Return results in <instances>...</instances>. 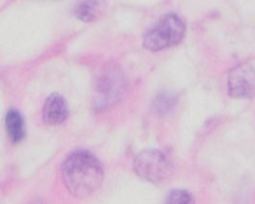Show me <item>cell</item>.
<instances>
[{
    "instance_id": "obj_1",
    "label": "cell",
    "mask_w": 255,
    "mask_h": 204,
    "mask_svg": "<svg viewBox=\"0 0 255 204\" xmlns=\"http://www.w3.org/2000/svg\"><path fill=\"white\" fill-rule=\"evenodd\" d=\"M61 175L67 189L77 197L91 196L103 182L102 162L84 150L74 152L65 161Z\"/></svg>"
},
{
    "instance_id": "obj_2",
    "label": "cell",
    "mask_w": 255,
    "mask_h": 204,
    "mask_svg": "<svg viewBox=\"0 0 255 204\" xmlns=\"http://www.w3.org/2000/svg\"><path fill=\"white\" fill-rule=\"evenodd\" d=\"M185 37V23L177 14H166L143 37V46L149 51H163L177 46Z\"/></svg>"
},
{
    "instance_id": "obj_3",
    "label": "cell",
    "mask_w": 255,
    "mask_h": 204,
    "mask_svg": "<svg viewBox=\"0 0 255 204\" xmlns=\"http://www.w3.org/2000/svg\"><path fill=\"white\" fill-rule=\"evenodd\" d=\"M135 173L140 178L152 183H161L171 175V161L161 150H143L133 161Z\"/></svg>"
},
{
    "instance_id": "obj_4",
    "label": "cell",
    "mask_w": 255,
    "mask_h": 204,
    "mask_svg": "<svg viewBox=\"0 0 255 204\" xmlns=\"http://www.w3.org/2000/svg\"><path fill=\"white\" fill-rule=\"evenodd\" d=\"M227 88L233 98H252L255 96V68L250 65H238L229 72Z\"/></svg>"
},
{
    "instance_id": "obj_5",
    "label": "cell",
    "mask_w": 255,
    "mask_h": 204,
    "mask_svg": "<svg viewBox=\"0 0 255 204\" xmlns=\"http://www.w3.org/2000/svg\"><path fill=\"white\" fill-rule=\"evenodd\" d=\"M98 98H96V103L100 106H109L123 95L124 89V77L121 74V70H105L103 75L98 81Z\"/></svg>"
},
{
    "instance_id": "obj_6",
    "label": "cell",
    "mask_w": 255,
    "mask_h": 204,
    "mask_svg": "<svg viewBox=\"0 0 255 204\" xmlns=\"http://www.w3.org/2000/svg\"><path fill=\"white\" fill-rule=\"evenodd\" d=\"M67 115H68V108L63 96L51 95L47 98L46 105H44V122L49 124V126H60L61 122H65Z\"/></svg>"
},
{
    "instance_id": "obj_7",
    "label": "cell",
    "mask_w": 255,
    "mask_h": 204,
    "mask_svg": "<svg viewBox=\"0 0 255 204\" xmlns=\"http://www.w3.org/2000/svg\"><path fill=\"white\" fill-rule=\"evenodd\" d=\"M107 0H81V4L75 9V14L82 21H95L102 14Z\"/></svg>"
},
{
    "instance_id": "obj_8",
    "label": "cell",
    "mask_w": 255,
    "mask_h": 204,
    "mask_svg": "<svg viewBox=\"0 0 255 204\" xmlns=\"http://www.w3.org/2000/svg\"><path fill=\"white\" fill-rule=\"evenodd\" d=\"M5 127H7L9 138L14 143L21 141L25 138V127H23V119L19 115L18 110H9L7 117H5Z\"/></svg>"
},
{
    "instance_id": "obj_9",
    "label": "cell",
    "mask_w": 255,
    "mask_h": 204,
    "mask_svg": "<svg viewBox=\"0 0 255 204\" xmlns=\"http://www.w3.org/2000/svg\"><path fill=\"white\" fill-rule=\"evenodd\" d=\"M166 204H194V199L187 190H171Z\"/></svg>"
},
{
    "instance_id": "obj_10",
    "label": "cell",
    "mask_w": 255,
    "mask_h": 204,
    "mask_svg": "<svg viewBox=\"0 0 255 204\" xmlns=\"http://www.w3.org/2000/svg\"><path fill=\"white\" fill-rule=\"evenodd\" d=\"M173 103H175V98H171V96H168V95H163V96H157L154 106H156V110L159 113H166V112H170V110H171Z\"/></svg>"
},
{
    "instance_id": "obj_11",
    "label": "cell",
    "mask_w": 255,
    "mask_h": 204,
    "mask_svg": "<svg viewBox=\"0 0 255 204\" xmlns=\"http://www.w3.org/2000/svg\"><path fill=\"white\" fill-rule=\"evenodd\" d=\"M35 204H42V203H35Z\"/></svg>"
}]
</instances>
